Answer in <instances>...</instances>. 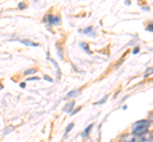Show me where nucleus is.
<instances>
[{
	"mask_svg": "<svg viewBox=\"0 0 153 142\" xmlns=\"http://www.w3.org/2000/svg\"><path fill=\"white\" fill-rule=\"evenodd\" d=\"M138 52H139V47H135V48H134V51H133V53H134V55H137Z\"/></svg>",
	"mask_w": 153,
	"mask_h": 142,
	"instance_id": "13",
	"label": "nucleus"
},
{
	"mask_svg": "<svg viewBox=\"0 0 153 142\" xmlns=\"http://www.w3.org/2000/svg\"><path fill=\"white\" fill-rule=\"evenodd\" d=\"M74 104H75L74 102H70V103H69V105L64 108V111H65V112H70V111H71V108L74 107Z\"/></svg>",
	"mask_w": 153,
	"mask_h": 142,
	"instance_id": "6",
	"label": "nucleus"
},
{
	"mask_svg": "<svg viewBox=\"0 0 153 142\" xmlns=\"http://www.w3.org/2000/svg\"><path fill=\"white\" fill-rule=\"evenodd\" d=\"M30 80H38L37 76H33V78H30Z\"/></svg>",
	"mask_w": 153,
	"mask_h": 142,
	"instance_id": "15",
	"label": "nucleus"
},
{
	"mask_svg": "<svg viewBox=\"0 0 153 142\" xmlns=\"http://www.w3.org/2000/svg\"><path fill=\"white\" fill-rule=\"evenodd\" d=\"M44 79H45V80H47V81H49V83H52V79H51L50 76H46V75H45Z\"/></svg>",
	"mask_w": 153,
	"mask_h": 142,
	"instance_id": "12",
	"label": "nucleus"
},
{
	"mask_svg": "<svg viewBox=\"0 0 153 142\" xmlns=\"http://www.w3.org/2000/svg\"><path fill=\"white\" fill-rule=\"evenodd\" d=\"M35 72H36V69H30V70L25 71V75H32V74H35Z\"/></svg>",
	"mask_w": 153,
	"mask_h": 142,
	"instance_id": "7",
	"label": "nucleus"
},
{
	"mask_svg": "<svg viewBox=\"0 0 153 142\" xmlns=\"http://www.w3.org/2000/svg\"><path fill=\"white\" fill-rule=\"evenodd\" d=\"M82 47H83V48H84L85 51H87V52H88V53H91V51H89V48H88V46H87V45H84V43H82Z\"/></svg>",
	"mask_w": 153,
	"mask_h": 142,
	"instance_id": "10",
	"label": "nucleus"
},
{
	"mask_svg": "<svg viewBox=\"0 0 153 142\" xmlns=\"http://www.w3.org/2000/svg\"><path fill=\"white\" fill-rule=\"evenodd\" d=\"M151 126V122L147 121V119H143V121H138L133 124L131 127V131H133V135L134 136H143L144 133L148 132V128Z\"/></svg>",
	"mask_w": 153,
	"mask_h": 142,
	"instance_id": "1",
	"label": "nucleus"
},
{
	"mask_svg": "<svg viewBox=\"0 0 153 142\" xmlns=\"http://www.w3.org/2000/svg\"><path fill=\"white\" fill-rule=\"evenodd\" d=\"M1 89H3V85H1V84H0V90H1Z\"/></svg>",
	"mask_w": 153,
	"mask_h": 142,
	"instance_id": "16",
	"label": "nucleus"
},
{
	"mask_svg": "<svg viewBox=\"0 0 153 142\" xmlns=\"http://www.w3.org/2000/svg\"><path fill=\"white\" fill-rule=\"evenodd\" d=\"M18 8H19V9H25V8H26V4H25V3H21V4L18 5Z\"/></svg>",
	"mask_w": 153,
	"mask_h": 142,
	"instance_id": "11",
	"label": "nucleus"
},
{
	"mask_svg": "<svg viewBox=\"0 0 153 142\" xmlns=\"http://www.w3.org/2000/svg\"><path fill=\"white\" fill-rule=\"evenodd\" d=\"M138 141H139L138 137L134 135H125V136H123V138H121V142H138Z\"/></svg>",
	"mask_w": 153,
	"mask_h": 142,
	"instance_id": "2",
	"label": "nucleus"
},
{
	"mask_svg": "<svg viewBox=\"0 0 153 142\" xmlns=\"http://www.w3.org/2000/svg\"><path fill=\"white\" fill-rule=\"evenodd\" d=\"M75 95H79V90H73V91H70L68 95H66V98H73Z\"/></svg>",
	"mask_w": 153,
	"mask_h": 142,
	"instance_id": "4",
	"label": "nucleus"
},
{
	"mask_svg": "<svg viewBox=\"0 0 153 142\" xmlns=\"http://www.w3.org/2000/svg\"><path fill=\"white\" fill-rule=\"evenodd\" d=\"M73 127H74V124H73V123H70V124H69L68 127H66V130H65V133H69V132L71 131V128H73Z\"/></svg>",
	"mask_w": 153,
	"mask_h": 142,
	"instance_id": "8",
	"label": "nucleus"
},
{
	"mask_svg": "<svg viewBox=\"0 0 153 142\" xmlns=\"http://www.w3.org/2000/svg\"><path fill=\"white\" fill-rule=\"evenodd\" d=\"M107 98H108V95H105V97H103V98L101 99V100H98V102H97V104H103L107 100Z\"/></svg>",
	"mask_w": 153,
	"mask_h": 142,
	"instance_id": "9",
	"label": "nucleus"
},
{
	"mask_svg": "<svg viewBox=\"0 0 153 142\" xmlns=\"http://www.w3.org/2000/svg\"><path fill=\"white\" fill-rule=\"evenodd\" d=\"M92 127H93V124H89L88 126V128H85V131L83 132V137H85V136H88V133H89V132H91V130H92Z\"/></svg>",
	"mask_w": 153,
	"mask_h": 142,
	"instance_id": "5",
	"label": "nucleus"
},
{
	"mask_svg": "<svg viewBox=\"0 0 153 142\" xmlns=\"http://www.w3.org/2000/svg\"><path fill=\"white\" fill-rule=\"evenodd\" d=\"M142 142H152V138H149V140H143Z\"/></svg>",
	"mask_w": 153,
	"mask_h": 142,
	"instance_id": "14",
	"label": "nucleus"
},
{
	"mask_svg": "<svg viewBox=\"0 0 153 142\" xmlns=\"http://www.w3.org/2000/svg\"><path fill=\"white\" fill-rule=\"evenodd\" d=\"M49 20L50 24H59L60 23V18L59 17H52V15H49L47 18H45V20Z\"/></svg>",
	"mask_w": 153,
	"mask_h": 142,
	"instance_id": "3",
	"label": "nucleus"
}]
</instances>
